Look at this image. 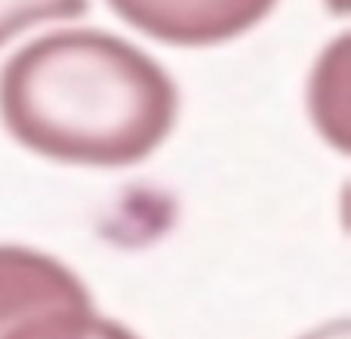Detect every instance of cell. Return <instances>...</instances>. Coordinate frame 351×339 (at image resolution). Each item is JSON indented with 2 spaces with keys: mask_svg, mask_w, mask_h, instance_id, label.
<instances>
[{
  "mask_svg": "<svg viewBox=\"0 0 351 339\" xmlns=\"http://www.w3.org/2000/svg\"><path fill=\"white\" fill-rule=\"evenodd\" d=\"M6 339H139L121 321L96 315L90 305H65L31 318Z\"/></svg>",
  "mask_w": 351,
  "mask_h": 339,
  "instance_id": "277c9868",
  "label": "cell"
},
{
  "mask_svg": "<svg viewBox=\"0 0 351 339\" xmlns=\"http://www.w3.org/2000/svg\"><path fill=\"white\" fill-rule=\"evenodd\" d=\"M86 284L56 256L0 244V339L31 318L65 305H90Z\"/></svg>",
  "mask_w": 351,
  "mask_h": 339,
  "instance_id": "3957f363",
  "label": "cell"
},
{
  "mask_svg": "<svg viewBox=\"0 0 351 339\" xmlns=\"http://www.w3.org/2000/svg\"><path fill=\"white\" fill-rule=\"evenodd\" d=\"M302 339H351V324H348V318H336V321L311 330V334Z\"/></svg>",
  "mask_w": 351,
  "mask_h": 339,
  "instance_id": "8992f818",
  "label": "cell"
},
{
  "mask_svg": "<svg viewBox=\"0 0 351 339\" xmlns=\"http://www.w3.org/2000/svg\"><path fill=\"white\" fill-rule=\"evenodd\" d=\"M278 0H108L136 31L173 47H213L256 28Z\"/></svg>",
  "mask_w": 351,
  "mask_h": 339,
  "instance_id": "7a4b0ae2",
  "label": "cell"
},
{
  "mask_svg": "<svg viewBox=\"0 0 351 339\" xmlns=\"http://www.w3.org/2000/svg\"><path fill=\"white\" fill-rule=\"evenodd\" d=\"M90 10V0H0V47L34 28L40 22H62L77 19Z\"/></svg>",
  "mask_w": 351,
  "mask_h": 339,
  "instance_id": "5b68a950",
  "label": "cell"
},
{
  "mask_svg": "<svg viewBox=\"0 0 351 339\" xmlns=\"http://www.w3.org/2000/svg\"><path fill=\"white\" fill-rule=\"evenodd\" d=\"M173 78L130 40L77 28L43 34L0 71V121L34 154L77 167H130L173 133Z\"/></svg>",
  "mask_w": 351,
  "mask_h": 339,
  "instance_id": "6da1fadb",
  "label": "cell"
}]
</instances>
